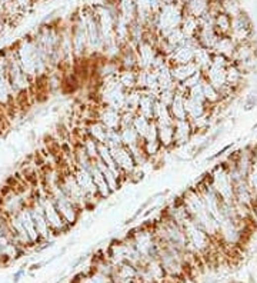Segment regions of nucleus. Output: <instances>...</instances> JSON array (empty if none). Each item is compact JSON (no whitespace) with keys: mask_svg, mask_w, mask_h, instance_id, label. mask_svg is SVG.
Returning a JSON list of instances; mask_svg holds the SVG:
<instances>
[{"mask_svg":"<svg viewBox=\"0 0 257 283\" xmlns=\"http://www.w3.org/2000/svg\"><path fill=\"white\" fill-rule=\"evenodd\" d=\"M171 74L176 83H183L186 79H189L192 74H195L199 70L195 62L184 63V64H170Z\"/></svg>","mask_w":257,"mask_h":283,"instance_id":"nucleus-13","label":"nucleus"},{"mask_svg":"<svg viewBox=\"0 0 257 283\" xmlns=\"http://www.w3.org/2000/svg\"><path fill=\"white\" fill-rule=\"evenodd\" d=\"M157 133H159V142L161 149L164 152L174 150V122L157 124Z\"/></svg>","mask_w":257,"mask_h":283,"instance_id":"nucleus-11","label":"nucleus"},{"mask_svg":"<svg viewBox=\"0 0 257 283\" xmlns=\"http://www.w3.org/2000/svg\"><path fill=\"white\" fill-rule=\"evenodd\" d=\"M236 43L230 36H219L214 48H213V53H217V55H221L227 59L232 60L233 55H234V50H236Z\"/></svg>","mask_w":257,"mask_h":283,"instance_id":"nucleus-14","label":"nucleus"},{"mask_svg":"<svg viewBox=\"0 0 257 283\" xmlns=\"http://www.w3.org/2000/svg\"><path fill=\"white\" fill-rule=\"evenodd\" d=\"M253 33H255L253 22L247 16V13L240 12L237 16L233 17L230 37L234 40L236 45H240V43L253 40Z\"/></svg>","mask_w":257,"mask_h":283,"instance_id":"nucleus-3","label":"nucleus"},{"mask_svg":"<svg viewBox=\"0 0 257 283\" xmlns=\"http://www.w3.org/2000/svg\"><path fill=\"white\" fill-rule=\"evenodd\" d=\"M85 127L87 135L90 136L92 139H95L100 145H106L109 129L104 124H102L99 120H90V122H86Z\"/></svg>","mask_w":257,"mask_h":283,"instance_id":"nucleus-12","label":"nucleus"},{"mask_svg":"<svg viewBox=\"0 0 257 283\" xmlns=\"http://www.w3.org/2000/svg\"><path fill=\"white\" fill-rule=\"evenodd\" d=\"M117 80L126 90L136 89V70H120L117 74Z\"/></svg>","mask_w":257,"mask_h":283,"instance_id":"nucleus-19","label":"nucleus"},{"mask_svg":"<svg viewBox=\"0 0 257 283\" xmlns=\"http://www.w3.org/2000/svg\"><path fill=\"white\" fill-rule=\"evenodd\" d=\"M120 135H122L123 146H126L127 149L137 146L140 143H143V140L140 139V136L137 135V132L135 130L133 126H127V127H120Z\"/></svg>","mask_w":257,"mask_h":283,"instance_id":"nucleus-16","label":"nucleus"},{"mask_svg":"<svg viewBox=\"0 0 257 283\" xmlns=\"http://www.w3.org/2000/svg\"><path fill=\"white\" fill-rule=\"evenodd\" d=\"M29 209H30L32 218H33L35 225H36L37 233H39V236H40L42 242L49 240L50 236H53V232H51L49 223H48L46 215H45V210H43V208H42L40 202L36 199V196L33 197V200L29 203Z\"/></svg>","mask_w":257,"mask_h":283,"instance_id":"nucleus-4","label":"nucleus"},{"mask_svg":"<svg viewBox=\"0 0 257 283\" xmlns=\"http://www.w3.org/2000/svg\"><path fill=\"white\" fill-rule=\"evenodd\" d=\"M253 130H257V123L255 124V126H253Z\"/></svg>","mask_w":257,"mask_h":283,"instance_id":"nucleus-27","label":"nucleus"},{"mask_svg":"<svg viewBox=\"0 0 257 283\" xmlns=\"http://www.w3.org/2000/svg\"><path fill=\"white\" fill-rule=\"evenodd\" d=\"M256 108H257V92H255V93L246 96L245 102H243V111L246 112L253 111V109H256Z\"/></svg>","mask_w":257,"mask_h":283,"instance_id":"nucleus-22","label":"nucleus"},{"mask_svg":"<svg viewBox=\"0 0 257 283\" xmlns=\"http://www.w3.org/2000/svg\"><path fill=\"white\" fill-rule=\"evenodd\" d=\"M95 119L102 124H104L107 129L114 130L120 127L122 112L103 106V105H95Z\"/></svg>","mask_w":257,"mask_h":283,"instance_id":"nucleus-6","label":"nucleus"},{"mask_svg":"<svg viewBox=\"0 0 257 283\" xmlns=\"http://www.w3.org/2000/svg\"><path fill=\"white\" fill-rule=\"evenodd\" d=\"M203 79H205V74L202 73L200 70H197L196 73L192 74L189 79H186L183 83H180V85H182L186 90H189V89H192V87L197 86L199 83H202V80H203Z\"/></svg>","mask_w":257,"mask_h":283,"instance_id":"nucleus-20","label":"nucleus"},{"mask_svg":"<svg viewBox=\"0 0 257 283\" xmlns=\"http://www.w3.org/2000/svg\"><path fill=\"white\" fill-rule=\"evenodd\" d=\"M234 148V142H230V143H227L226 146H223V148L220 149V150H217L214 155H211V156H208L207 159H206V162H210V163H213V162H216V160L221 159L227 152H230L232 149Z\"/></svg>","mask_w":257,"mask_h":283,"instance_id":"nucleus-21","label":"nucleus"},{"mask_svg":"<svg viewBox=\"0 0 257 283\" xmlns=\"http://www.w3.org/2000/svg\"><path fill=\"white\" fill-rule=\"evenodd\" d=\"M110 152L114 163H116L117 168L120 169V172L123 173L124 179H127V177L137 169V165H136V162L135 159H133V156H132V153H130V150L122 145V146L110 149Z\"/></svg>","mask_w":257,"mask_h":283,"instance_id":"nucleus-5","label":"nucleus"},{"mask_svg":"<svg viewBox=\"0 0 257 283\" xmlns=\"http://www.w3.org/2000/svg\"><path fill=\"white\" fill-rule=\"evenodd\" d=\"M193 62L196 63L197 69L202 73L207 72L208 69H210V66H211V63H213V52L208 49H205V48H199Z\"/></svg>","mask_w":257,"mask_h":283,"instance_id":"nucleus-15","label":"nucleus"},{"mask_svg":"<svg viewBox=\"0 0 257 283\" xmlns=\"http://www.w3.org/2000/svg\"><path fill=\"white\" fill-rule=\"evenodd\" d=\"M14 3H16L23 12H26L27 9H30V7L36 3V0H14Z\"/></svg>","mask_w":257,"mask_h":283,"instance_id":"nucleus-23","label":"nucleus"},{"mask_svg":"<svg viewBox=\"0 0 257 283\" xmlns=\"http://www.w3.org/2000/svg\"><path fill=\"white\" fill-rule=\"evenodd\" d=\"M214 30L219 36H230L232 32V17L226 13H219L214 17Z\"/></svg>","mask_w":257,"mask_h":283,"instance_id":"nucleus-17","label":"nucleus"},{"mask_svg":"<svg viewBox=\"0 0 257 283\" xmlns=\"http://www.w3.org/2000/svg\"><path fill=\"white\" fill-rule=\"evenodd\" d=\"M17 218H19V221L22 222L26 233L29 234V237H30L32 243H33V246H36V245L39 246V245L42 243V239H40V236L37 233L36 225H35V221H33V218H32V213H30V209H29V205L25 206L23 209L17 213Z\"/></svg>","mask_w":257,"mask_h":283,"instance_id":"nucleus-10","label":"nucleus"},{"mask_svg":"<svg viewBox=\"0 0 257 283\" xmlns=\"http://www.w3.org/2000/svg\"><path fill=\"white\" fill-rule=\"evenodd\" d=\"M193 137H195V132L189 119L174 120V150L189 145Z\"/></svg>","mask_w":257,"mask_h":283,"instance_id":"nucleus-7","label":"nucleus"},{"mask_svg":"<svg viewBox=\"0 0 257 283\" xmlns=\"http://www.w3.org/2000/svg\"><path fill=\"white\" fill-rule=\"evenodd\" d=\"M7 19H6V16H4V12H3V7H1V4H0V35L4 32V29L7 27Z\"/></svg>","mask_w":257,"mask_h":283,"instance_id":"nucleus-24","label":"nucleus"},{"mask_svg":"<svg viewBox=\"0 0 257 283\" xmlns=\"http://www.w3.org/2000/svg\"><path fill=\"white\" fill-rule=\"evenodd\" d=\"M190 1H192V0H177V4L182 6V7H184V6H187Z\"/></svg>","mask_w":257,"mask_h":283,"instance_id":"nucleus-26","label":"nucleus"},{"mask_svg":"<svg viewBox=\"0 0 257 283\" xmlns=\"http://www.w3.org/2000/svg\"><path fill=\"white\" fill-rule=\"evenodd\" d=\"M137 56H139V69H152V66H153V62H154V59H156V56H157V49L152 45V43H149L146 40H143L137 48Z\"/></svg>","mask_w":257,"mask_h":283,"instance_id":"nucleus-9","label":"nucleus"},{"mask_svg":"<svg viewBox=\"0 0 257 283\" xmlns=\"http://www.w3.org/2000/svg\"><path fill=\"white\" fill-rule=\"evenodd\" d=\"M13 46L16 50V56H17L20 67L33 80V83L37 79L46 77L50 73L46 59L43 57L40 50L37 49L36 43L30 35L17 40Z\"/></svg>","mask_w":257,"mask_h":283,"instance_id":"nucleus-1","label":"nucleus"},{"mask_svg":"<svg viewBox=\"0 0 257 283\" xmlns=\"http://www.w3.org/2000/svg\"><path fill=\"white\" fill-rule=\"evenodd\" d=\"M150 123H152V120H150V119H147V117H145L143 114H140V113H136L135 114L133 127H135V130L137 132V135L140 136V139H142V140H143V137H145L147 132H149Z\"/></svg>","mask_w":257,"mask_h":283,"instance_id":"nucleus-18","label":"nucleus"},{"mask_svg":"<svg viewBox=\"0 0 257 283\" xmlns=\"http://www.w3.org/2000/svg\"><path fill=\"white\" fill-rule=\"evenodd\" d=\"M117 62L122 70H137L139 69V56L135 46L130 43L124 45L117 56Z\"/></svg>","mask_w":257,"mask_h":283,"instance_id":"nucleus-8","label":"nucleus"},{"mask_svg":"<svg viewBox=\"0 0 257 283\" xmlns=\"http://www.w3.org/2000/svg\"><path fill=\"white\" fill-rule=\"evenodd\" d=\"M23 273H25V269H20V271L16 272V275H14V281H13V283L19 282V281H20V278L23 276Z\"/></svg>","mask_w":257,"mask_h":283,"instance_id":"nucleus-25","label":"nucleus"},{"mask_svg":"<svg viewBox=\"0 0 257 283\" xmlns=\"http://www.w3.org/2000/svg\"><path fill=\"white\" fill-rule=\"evenodd\" d=\"M35 196L40 202L42 208L45 210V215H46V219L49 223L50 229L53 234H60L70 230L72 227L66 223V221L61 218V215L59 213V210L56 208L54 202L51 200V197L49 196V193L43 189V186L39 185L35 189Z\"/></svg>","mask_w":257,"mask_h":283,"instance_id":"nucleus-2","label":"nucleus"}]
</instances>
